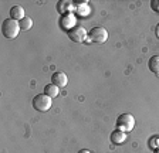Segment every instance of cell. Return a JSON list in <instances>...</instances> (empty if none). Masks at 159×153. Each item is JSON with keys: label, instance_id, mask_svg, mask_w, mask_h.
<instances>
[{"label": "cell", "instance_id": "obj_8", "mask_svg": "<svg viewBox=\"0 0 159 153\" xmlns=\"http://www.w3.org/2000/svg\"><path fill=\"white\" fill-rule=\"evenodd\" d=\"M109 139H111V142H112L114 145H122V143L126 140V133L122 132V130H119V129H115V130H112Z\"/></svg>", "mask_w": 159, "mask_h": 153}, {"label": "cell", "instance_id": "obj_14", "mask_svg": "<svg viewBox=\"0 0 159 153\" xmlns=\"http://www.w3.org/2000/svg\"><path fill=\"white\" fill-rule=\"evenodd\" d=\"M149 147H152L153 150L159 147V138L158 136H153L152 139H151V142H149Z\"/></svg>", "mask_w": 159, "mask_h": 153}, {"label": "cell", "instance_id": "obj_10", "mask_svg": "<svg viewBox=\"0 0 159 153\" xmlns=\"http://www.w3.org/2000/svg\"><path fill=\"white\" fill-rule=\"evenodd\" d=\"M148 67L151 72L155 74L156 76H159V55H152L148 61Z\"/></svg>", "mask_w": 159, "mask_h": 153}, {"label": "cell", "instance_id": "obj_3", "mask_svg": "<svg viewBox=\"0 0 159 153\" xmlns=\"http://www.w3.org/2000/svg\"><path fill=\"white\" fill-rule=\"evenodd\" d=\"M91 43H95V44H102L108 40V31L107 28L104 27H93L91 30L88 31V36H87Z\"/></svg>", "mask_w": 159, "mask_h": 153}, {"label": "cell", "instance_id": "obj_12", "mask_svg": "<svg viewBox=\"0 0 159 153\" xmlns=\"http://www.w3.org/2000/svg\"><path fill=\"white\" fill-rule=\"evenodd\" d=\"M71 2H67V0H63V2H58L57 3V10H58V13H61L64 16V14H68L70 13V9H71Z\"/></svg>", "mask_w": 159, "mask_h": 153}, {"label": "cell", "instance_id": "obj_15", "mask_svg": "<svg viewBox=\"0 0 159 153\" xmlns=\"http://www.w3.org/2000/svg\"><path fill=\"white\" fill-rule=\"evenodd\" d=\"M155 33H156V37L159 38V23H158V26H156V30H155Z\"/></svg>", "mask_w": 159, "mask_h": 153}, {"label": "cell", "instance_id": "obj_16", "mask_svg": "<svg viewBox=\"0 0 159 153\" xmlns=\"http://www.w3.org/2000/svg\"><path fill=\"white\" fill-rule=\"evenodd\" d=\"M78 153H91V152H89V150H87V149H81Z\"/></svg>", "mask_w": 159, "mask_h": 153}, {"label": "cell", "instance_id": "obj_7", "mask_svg": "<svg viewBox=\"0 0 159 153\" xmlns=\"http://www.w3.org/2000/svg\"><path fill=\"white\" fill-rule=\"evenodd\" d=\"M74 16L71 13H68V14H64V16H61V19H60V26H61V28L63 30H67V31H70L71 28H73V26H74Z\"/></svg>", "mask_w": 159, "mask_h": 153}, {"label": "cell", "instance_id": "obj_5", "mask_svg": "<svg viewBox=\"0 0 159 153\" xmlns=\"http://www.w3.org/2000/svg\"><path fill=\"white\" fill-rule=\"evenodd\" d=\"M87 36H88V33H87L85 28L81 26H74L73 28L68 31L70 40L74 41V43H84Z\"/></svg>", "mask_w": 159, "mask_h": 153}, {"label": "cell", "instance_id": "obj_1", "mask_svg": "<svg viewBox=\"0 0 159 153\" xmlns=\"http://www.w3.org/2000/svg\"><path fill=\"white\" fill-rule=\"evenodd\" d=\"M20 30H21V28H20L19 21L13 20V19H6V20H3V23H2V34L6 37L7 40L16 38V37L19 36Z\"/></svg>", "mask_w": 159, "mask_h": 153}, {"label": "cell", "instance_id": "obj_4", "mask_svg": "<svg viewBox=\"0 0 159 153\" xmlns=\"http://www.w3.org/2000/svg\"><path fill=\"white\" fill-rule=\"evenodd\" d=\"M134 126H135V118L131 113H122L116 119V129L122 130L125 133L131 132L134 129Z\"/></svg>", "mask_w": 159, "mask_h": 153}, {"label": "cell", "instance_id": "obj_6", "mask_svg": "<svg viewBox=\"0 0 159 153\" xmlns=\"http://www.w3.org/2000/svg\"><path fill=\"white\" fill-rule=\"evenodd\" d=\"M67 82H68V78H67V75L63 71H57V72H54L51 75V84L56 85V87L64 88L67 85Z\"/></svg>", "mask_w": 159, "mask_h": 153}, {"label": "cell", "instance_id": "obj_2", "mask_svg": "<svg viewBox=\"0 0 159 153\" xmlns=\"http://www.w3.org/2000/svg\"><path fill=\"white\" fill-rule=\"evenodd\" d=\"M31 105L39 112H47V111H50L51 105H53V98L47 97L46 94H39V95H36L33 98Z\"/></svg>", "mask_w": 159, "mask_h": 153}, {"label": "cell", "instance_id": "obj_13", "mask_svg": "<svg viewBox=\"0 0 159 153\" xmlns=\"http://www.w3.org/2000/svg\"><path fill=\"white\" fill-rule=\"evenodd\" d=\"M19 24H20V28H21V30H30V28L33 27V20H31V17L26 16L23 20L19 21Z\"/></svg>", "mask_w": 159, "mask_h": 153}, {"label": "cell", "instance_id": "obj_9", "mask_svg": "<svg viewBox=\"0 0 159 153\" xmlns=\"http://www.w3.org/2000/svg\"><path fill=\"white\" fill-rule=\"evenodd\" d=\"M24 17H26V14H24V9L21 6L16 4V6H13L10 9V19H13V20H16V21H20V20H23Z\"/></svg>", "mask_w": 159, "mask_h": 153}, {"label": "cell", "instance_id": "obj_17", "mask_svg": "<svg viewBox=\"0 0 159 153\" xmlns=\"http://www.w3.org/2000/svg\"><path fill=\"white\" fill-rule=\"evenodd\" d=\"M153 153H159V147H158V149H155V150H153Z\"/></svg>", "mask_w": 159, "mask_h": 153}, {"label": "cell", "instance_id": "obj_11", "mask_svg": "<svg viewBox=\"0 0 159 153\" xmlns=\"http://www.w3.org/2000/svg\"><path fill=\"white\" fill-rule=\"evenodd\" d=\"M44 94L50 98H56V97H58L60 88L56 87V85H53V84H47L46 87H44Z\"/></svg>", "mask_w": 159, "mask_h": 153}]
</instances>
